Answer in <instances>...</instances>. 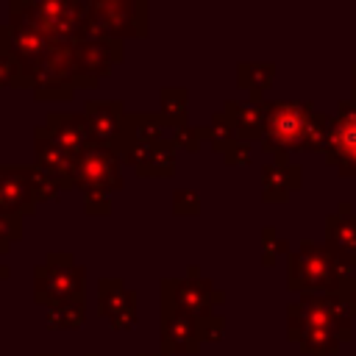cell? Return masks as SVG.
<instances>
[{
	"label": "cell",
	"instance_id": "6da1fadb",
	"mask_svg": "<svg viewBox=\"0 0 356 356\" xmlns=\"http://www.w3.org/2000/svg\"><path fill=\"white\" fill-rule=\"evenodd\" d=\"M350 309L342 295H300L289 303L286 331L312 356H328L350 339Z\"/></svg>",
	"mask_w": 356,
	"mask_h": 356
},
{
	"label": "cell",
	"instance_id": "7a4b0ae2",
	"mask_svg": "<svg viewBox=\"0 0 356 356\" xmlns=\"http://www.w3.org/2000/svg\"><path fill=\"white\" fill-rule=\"evenodd\" d=\"M328 114L314 111L309 100H267L264 103V136L261 147L281 156L278 164H289L286 156L298 150H323L328 134Z\"/></svg>",
	"mask_w": 356,
	"mask_h": 356
},
{
	"label": "cell",
	"instance_id": "3957f363",
	"mask_svg": "<svg viewBox=\"0 0 356 356\" xmlns=\"http://www.w3.org/2000/svg\"><path fill=\"white\" fill-rule=\"evenodd\" d=\"M356 275V259L331 245L303 242L286 259V286L300 295H342Z\"/></svg>",
	"mask_w": 356,
	"mask_h": 356
},
{
	"label": "cell",
	"instance_id": "277c9868",
	"mask_svg": "<svg viewBox=\"0 0 356 356\" xmlns=\"http://www.w3.org/2000/svg\"><path fill=\"white\" fill-rule=\"evenodd\" d=\"M11 19H19L39 33H44L56 44H72L81 39L86 28V6L70 0H47V3H11Z\"/></svg>",
	"mask_w": 356,
	"mask_h": 356
},
{
	"label": "cell",
	"instance_id": "5b68a950",
	"mask_svg": "<svg viewBox=\"0 0 356 356\" xmlns=\"http://www.w3.org/2000/svg\"><path fill=\"white\" fill-rule=\"evenodd\" d=\"M86 270L72 259V253H50L33 270V298L42 306H58L83 298Z\"/></svg>",
	"mask_w": 356,
	"mask_h": 356
},
{
	"label": "cell",
	"instance_id": "8992f818",
	"mask_svg": "<svg viewBox=\"0 0 356 356\" xmlns=\"http://www.w3.org/2000/svg\"><path fill=\"white\" fill-rule=\"evenodd\" d=\"M147 33V3L95 0L86 6V28L81 36H103L120 42L122 36Z\"/></svg>",
	"mask_w": 356,
	"mask_h": 356
},
{
	"label": "cell",
	"instance_id": "52a82bcc",
	"mask_svg": "<svg viewBox=\"0 0 356 356\" xmlns=\"http://www.w3.org/2000/svg\"><path fill=\"white\" fill-rule=\"evenodd\" d=\"M120 153L103 145L89 142L78 159H75V170H72V186L86 192H111V189H122V172H120Z\"/></svg>",
	"mask_w": 356,
	"mask_h": 356
},
{
	"label": "cell",
	"instance_id": "ba28073f",
	"mask_svg": "<svg viewBox=\"0 0 356 356\" xmlns=\"http://www.w3.org/2000/svg\"><path fill=\"white\" fill-rule=\"evenodd\" d=\"M225 300L222 292L214 289L211 281L206 278H164L161 281V303L175 306L178 312L195 317V320H209L214 314V306Z\"/></svg>",
	"mask_w": 356,
	"mask_h": 356
},
{
	"label": "cell",
	"instance_id": "9c48e42d",
	"mask_svg": "<svg viewBox=\"0 0 356 356\" xmlns=\"http://www.w3.org/2000/svg\"><path fill=\"white\" fill-rule=\"evenodd\" d=\"M120 61H122V44L114 39L81 36L72 42V67L78 86H95Z\"/></svg>",
	"mask_w": 356,
	"mask_h": 356
},
{
	"label": "cell",
	"instance_id": "30bf717a",
	"mask_svg": "<svg viewBox=\"0 0 356 356\" xmlns=\"http://www.w3.org/2000/svg\"><path fill=\"white\" fill-rule=\"evenodd\" d=\"M323 156L339 175H356V103L353 100H342L337 106V114L328 122Z\"/></svg>",
	"mask_w": 356,
	"mask_h": 356
},
{
	"label": "cell",
	"instance_id": "8fae6325",
	"mask_svg": "<svg viewBox=\"0 0 356 356\" xmlns=\"http://www.w3.org/2000/svg\"><path fill=\"white\" fill-rule=\"evenodd\" d=\"M83 120L89 128V139L95 145L111 147L117 153L128 145V114L120 100H86Z\"/></svg>",
	"mask_w": 356,
	"mask_h": 356
},
{
	"label": "cell",
	"instance_id": "7c38bea8",
	"mask_svg": "<svg viewBox=\"0 0 356 356\" xmlns=\"http://www.w3.org/2000/svg\"><path fill=\"white\" fill-rule=\"evenodd\" d=\"M53 44L56 42H50L44 33H39L36 28H31V25H25L19 19H8V22L0 25V50L11 53L19 61L25 81L44 61V56L50 53Z\"/></svg>",
	"mask_w": 356,
	"mask_h": 356
},
{
	"label": "cell",
	"instance_id": "4fadbf2b",
	"mask_svg": "<svg viewBox=\"0 0 356 356\" xmlns=\"http://www.w3.org/2000/svg\"><path fill=\"white\" fill-rule=\"evenodd\" d=\"M200 320L178 312L170 303H161V350L167 356L197 353L200 350Z\"/></svg>",
	"mask_w": 356,
	"mask_h": 356
},
{
	"label": "cell",
	"instance_id": "5bb4252c",
	"mask_svg": "<svg viewBox=\"0 0 356 356\" xmlns=\"http://www.w3.org/2000/svg\"><path fill=\"white\" fill-rule=\"evenodd\" d=\"M97 312L117 331H131L136 325V295L120 278H103L97 281Z\"/></svg>",
	"mask_w": 356,
	"mask_h": 356
},
{
	"label": "cell",
	"instance_id": "9a60e30c",
	"mask_svg": "<svg viewBox=\"0 0 356 356\" xmlns=\"http://www.w3.org/2000/svg\"><path fill=\"white\" fill-rule=\"evenodd\" d=\"M36 192L31 184V167H0V214H31L36 209Z\"/></svg>",
	"mask_w": 356,
	"mask_h": 356
},
{
	"label": "cell",
	"instance_id": "2e32d148",
	"mask_svg": "<svg viewBox=\"0 0 356 356\" xmlns=\"http://www.w3.org/2000/svg\"><path fill=\"white\" fill-rule=\"evenodd\" d=\"M120 159L139 175H170L175 170V142L170 139L161 145H128Z\"/></svg>",
	"mask_w": 356,
	"mask_h": 356
},
{
	"label": "cell",
	"instance_id": "e0dca14e",
	"mask_svg": "<svg viewBox=\"0 0 356 356\" xmlns=\"http://www.w3.org/2000/svg\"><path fill=\"white\" fill-rule=\"evenodd\" d=\"M33 147H36V167H42L44 172H50V175L61 184V189H64V186H72L75 156L67 153L64 147H58V145L47 136L44 125H36V128H33Z\"/></svg>",
	"mask_w": 356,
	"mask_h": 356
},
{
	"label": "cell",
	"instance_id": "ac0fdd59",
	"mask_svg": "<svg viewBox=\"0 0 356 356\" xmlns=\"http://www.w3.org/2000/svg\"><path fill=\"white\" fill-rule=\"evenodd\" d=\"M42 125H44L47 136H50L58 147H64L67 153H72L75 159H78V153L92 142L83 114H47V120H44Z\"/></svg>",
	"mask_w": 356,
	"mask_h": 356
},
{
	"label": "cell",
	"instance_id": "d6986e66",
	"mask_svg": "<svg viewBox=\"0 0 356 356\" xmlns=\"http://www.w3.org/2000/svg\"><path fill=\"white\" fill-rule=\"evenodd\" d=\"M222 111L234 122L236 136L242 142H253V139L264 136V100L261 103H253V100H225Z\"/></svg>",
	"mask_w": 356,
	"mask_h": 356
},
{
	"label": "cell",
	"instance_id": "ffe728a7",
	"mask_svg": "<svg viewBox=\"0 0 356 356\" xmlns=\"http://www.w3.org/2000/svg\"><path fill=\"white\" fill-rule=\"evenodd\" d=\"M300 186V167L298 164H264L261 167V189H264V200L270 203H281L289 197L292 189Z\"/></svg>",
	"mask_w": 356,
	"mask_h": 356
},
{
	"label": "cell",
	"instance_id": "44dd1931",
	"mask_svg": "<svg viewBox=\"0 0 356 356\" xmlns=\"http://www.w3.org/2000/svg\"><path fill=\"white\" fill-rule=\"evenodd\" d=\"M325 245L339 248L342 253L356 259V214L348 203L325 217Z\"/></svg>",
	"mask_w": 356,
	"mask_h": 356
},
{
	"label": "cell",
	"instance_id": "7402d4cb",
	"mask_svg": "<svg viewBox=\"0 0 356 356\" xmlns=\"http://www.w3.org/2000/svg\"><path fill=\"white\" fill-rule=\"evenodd\" d=\"M172 136H175V128L164 117L128 114V145H161V142H170Z\"/></svg>",
	"mask_w": 356,
	"mask_h": 356
},
{
	"label": "cell",
	"instance_id": "603a6c76",
	"mask_svg": "<svg viewBox=\"0 0 356 356\" xmlns=\"http://www.w3.org/2000/svg\"><path fill=\"white\" fill-rule=\"evenodd\" d=\"M273 75H275L273 64H239L236 81H239L242 89H248L253 103H261V95L273 83Z\"/></svg>",
	"mask_w": 356,
	"mask_h": 356
},
{
	"label": "cell",
	"instance_id": "cb8c5ba5",
	"mask_svg": "<svg viewBox=\"0 0 356 356\" xmlns=\"http://www.w3.org/2000/svg\"><path fill=\"white\" fill-rule=\"evenodd\" d=\"M83 317H86V309H83V298L81 300H70V303H58V306H50L47 314H44V323L47 328H78L83 325Z\"/></svg>",
	"mask_w": 356,
	"mask_h": 356
},
{
	"label": "cell",
	"instance_id": "d4e9b609",
	"mask_svg": "<svg viewBox=\"0 0 356 356\" xmlns=\"http://www.w3.org/2000/svg\"><path fill=\"white\" fill-rule=\"evenodd\" d=\"M197 134H200V139H211L214 150H220V153H225V147L239 139V136H236V128H234V122L228 120L225 111L214 114L211 125H197Z\"/></svg>",
	"mask_w": 356,
	"mask_h": 356
},
{
	"label": "cell",
	"instance_id": "484cf974",
	"mask_svg": "<svg viewBox=\"0 0 356 356\" xmlns=\"http://www.w3.org/2000/svg\"><path fill=\"white\" fill-rule=\"evenodd\" d=\"M184 108H186V92L184 89H161V117L172 128L184 125Z\"/></svg>",
	"mask_w": 356,
	"mask_h": 356
},
{
	"label": "cell",
	"instance_id": "4316f807",
	"mask_svg": "<svg viewBox=\"0 0 356 356\" xmlns=\"http://www.w3.org/2000/svg\"><path fill=\"white\" fill-rule=\"evenodd\" d=\"M31 184H33V192H36V200H53V197H58V189H61V184L50 175V172H44L42 167H31Z\"/></svg>",
	"mask_w": 356,
	"mask_h": 356
},
{
	"label": "cell",
	"instance_id": "83f0119b",
	"mask_svg": "<svg viewBox=\"0 0 356 356\" xmlns=\"http://www.w3.org/2000/svg\"><path fill=\"white\" fill-rule=\"evenodd\" d=\"M0 86L3 89H8V86H25V75H22L19 61L11 53H6V50H0Z\"/></svg>",
	"mask_w": 356,
	"mask_h": 356
},
{
	"label": "cell",
	"instance_id": "f1b7e54d",
	"mask_svg": "<svg viewBox=\"0 0 356 356\" xmlns=\"http://www.w3.org/2000/svg\"><path fill=\"white\" fill-rule=\"evenodd\" d=\"M22 236V217L17 214H0V253L8 250L11 242Z\"/></svg>",
	"mask_w": 356,
	"mask_h": 356
},
{
	"label": "cell",
	"instance_id": "f546056e",
	"mask_svg": "<svg viewBox=\"0 0 356 356\" xmlns=\"http://www.w3.org/2000/svg\"><path fill=\"white\" fill-rule=\"evenodd\" d=\"M261 242H264V245H261V250H264V253H261V261H264V264H273L278 253H286V242L278 239V236H275V228H270V225L261 231Z\"/></svg>",
	"mask_w": 356,
	"mask_h": 356
},
{
	"label": "cell",
	"instance_id": "4dcf8cb0",
	"mask_svg": "<svg viewBox=\"0 0 356 356\" xmlns=\"http://www.w3.org/2000/svg\"><path fill=\"white\" fill-rule=\"evenodd\" d=\"M172 211L175 214H197L200 211L197 192H192V189H175L172 192Z\"/></svg>",
	"mask_w": 356,
	"mask_h": 356
},
{
	"label": "cell",
	"instance_id": "1f68e13d",
	"mask_svg": "<svg viewBox=\"0 0 356 356\" xmlns=\"http://www.w3.org/2000/svg\"><path fill=\"white\" fill-rule=\"evenodd\" d=\"M172 142H175V147H184V150H197L200 147V134H197V125H178L175 128V136H172Z\"/></svg>",
	"mask_w": 356,
	"mask_h": 356
},
{
	"label": "cell",
	"instance_id": "d6a6232c",
	"mask_svg": "<svg viewBox=\"0 0 356 356\" xmlns=\"http://www.w3.org/2000/svg\"><path fill=\"white\" fill-rule=\"evenodd\" d=\"M222 328H225L222 314H211L209 320H203V323H200V337H203V342H217V339H222Z\"/></svg>",
	"mask_w": 356,
	"mask_h": 356
},
{
	"label": "cell",
	"instance_id": "836d02e7",
	"mask_svg": "<svg viewBox=\"0 0 356 356\" xmlns=\"http://www.w3.org/2000/svg\"><path fill=\"white\" fill-rule=\"evenodd\" d=\"M225 161L228 164H248L250 161V142H242V139H236L234 145H228L225 147Z\"/></svg>",
	"mask_w": 356,
	"mask_h": 356
},
{
	"label": "cell",
	"instance_id": "e575fe53",
	"mask_svg": "<svg viewBox=\"0 0 356 356\" xmlns=\"http://www.w3.org/2000/svg\"><path fill=\"white\" fill-rule=\"evenodd\" d=\"M83 209H86V214H108V211H111L108 195H106V192H86Z\"/></svg>",
	"mask_w": 356,
	"mask_h": 356
},
{
	"label": "cell",
	"instance_id": "d590c367",
	"mask_svg": "<svg viewBox=\"0 0 356 356\" xmlns=\"http://www.w3.org/2000/svg\"><path fill=\"white\" fill-rule=\"evenodd\" d=\"M342 298H345V303H348V309H350V314H356V275L348 281V286H345V292H342Z\"/></svg>",
	"mask_w": 356,
	"mask_h": 356
},
{
	"label": "cell",
	"instance_id": "8d00e7d4",
	"mask_svg": "<svg viewBox=\"0 0 356 356\" xmlns=\"http://www.w3.org/2000/svg\"><path fill=\"white\" fill-rule=\"evenodd\" d=\"M6 275H8V267H6L3 261H0V278H6Z\"/></svg>",
	"mask_w": 356,
	"mask_h": 356
},
{
	"label": "cell",
	"instance_id": "74e56055",
	"mask_svg": "<svg viewBox=\"0 0 356 356\" xmlns=\"http://www.w3.org/2000/svg\"><path fill=\"white\" fill-rule=\"evenodd\" d=\"M353 103H356V64H353Z\"/></svg>",
	"mask_w": 356,
	"mask_h": 356
},
{
	"label": "cell",
	"instance_id": "f35d334b",
	"mask_svg": "<svg viewBox=\"0 0 356 356\" xmlns=\"http://www.w3.org/2000/svg\"><path fill=\"white\" fill-rule=\"evenodd\" d=\"M139 356H150V353H139ZM156 356H167V353H156Z\"/></svg>",
	"mask_w": 356,
	"mask_h": 356
},
{
	"label": "cell",
	"instance_id": "ab89813d",
	"mask_svg": "<svg viewBox=\"0 0 356 356\" xmlns=\"http://www.w3.org/2000/svg\"><path fill=\"white\" fill-rule=\"evenodd\" d=\"M39 356H58V353H39Z\"/></svg>",
	"mask_w": 356,
	"mask_h": 356
},
{
	"label": "cell",
	"instance_id": "60d3db41",
	"mask_svg": "<svg viewBox=\"0 0 356 356\" xmlns=\"http://www.w3.org/2000/svg\"><path fill=\"white\" fill-rule=\"evenodd\" d=\"M86 356H95V353H86Z\"/></svg>",
	"mask_w": 356,
	"mask_h": 356
}]
</instances>
